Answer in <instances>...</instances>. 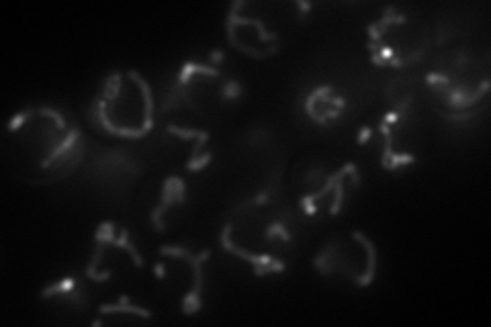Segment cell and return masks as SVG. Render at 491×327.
<instances>
[{
    "instance_id": "obj_1",
    "label": "cell",
    "mask_w": 491,
    "mask_h": 327,
    "mask_svg": "<svg viewBox=\"0 0 491 327\" xmlns=\"http://www.w3.org/2000/svg\"><path fill=\"white\" fill-rule=\"evenodd\" d=\"M162 254H168V256H176V258H184L190 262L193 266V276H195V284H193V290H190L184 301H182V311L184 315H193L201 309V288H203V260L209 258V252H201L199 256H193L188 254L186 250H180V248H162L160 250Z\"/></svg>"
},
{
    "instance_id": "obj_2",
    "label": "cell",
    "mask_w": 491,
    "mask_h": 327,
    "mask_svg": "<svg viewBox=\"0 0 491 327\" xmlns=\"http://www.w3.org/2000/svg\"><path fill=\"white\" fill-rule=\"evenodd\" d=\"M182 201H184V182H182L180 178H176V176L168 178L166 184H164L162 201H160V205H158V207L154 209V213H152V223L156 225L158 231H164V223H162V219H160V217L164 215V211H166L170 205H174V203H182Z\"/></svg>"
},
{
    "instance_id": "obj_3",
    "label": "cell",
    "mask_w": 491,
    "mask_h": 327,
    "mask_svg": "<svg viewBox=\"0 0 491 327\" xmlns=\"http://www.w3.org/2000/svg\"><path fill=\"white\" fill-rule=\"evenodd\" d=\"M127 303H129L127 294H121V303L119 305H104V307H100V313L102 315H108V313H135V315H140V317H150V311L140 309V307H133V305L129 307Z\"/></svg>"
},
{
    "instance_id": "obj_4",
    "label": "cell",
    "mask_w": 491,
    "mask_h": 327,
    "mask_svg": "<svg viewBox=\"0 0 491 327\" xmlns=\"http://www.w3.org/2000/svg\"><path fill=\"white\" fill-rule=\"evenodd\" d=\"M239 94V86H237V82H229V84L225 86V96L227 98H235Z\"/></svg>"
},
{
    "instance_id": "obj_5",
    "label": "cell",
    "mask_w": 491,
    "mask_h": 327,
    "mask_svg": "<svg viewBox=\"0 0 491 327\" xmlns=\"http://www.w3.org/2000/svg\"><path fill=\"white\" fill-rule=\"evenodd\" d=\"M164 272H166V270H164V266H162V264H158V266H156V274H158V278H162V276H164Z\"/></svg>"
},
{
    "instance_id": "obj_6",
    "label": "cell",
    "mask_w": 491,
    "mask_h": 327,
    "mask_svg": "<svg viewBox=\"0 0 491 327\" xmlns=\"http://www.w3.org/2000/svg\"><path fill=\"white\" fill-rule=\"evenodd\" d=\"M369 133H371V129H362V135L358 137V141H364V139L369 137Z\"/></svg>"
}]
</instances>
